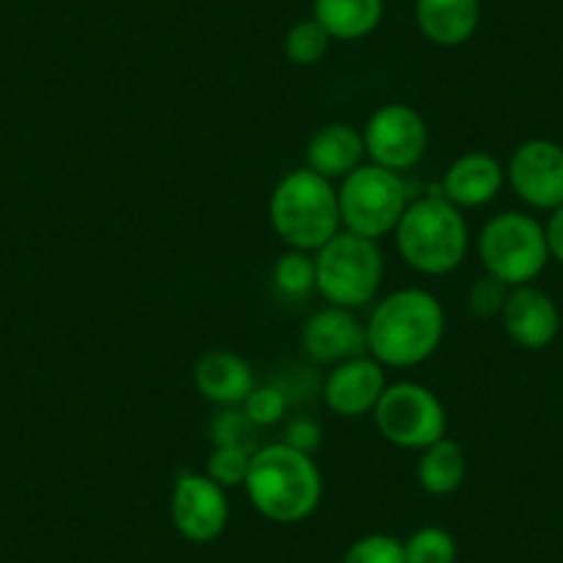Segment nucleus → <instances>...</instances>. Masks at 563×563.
Returning a JSON list of instances; mask_svg holds the SVG:
<instances>
[{
	"label": "nucleus",
	"mask_w": 563,
	"mask_h": 563,
	"mask_svg": "<svg viewBox=\"0 0 563 563\" xmlns=\"http://www.w3.org/2000/svg\"><path fill=\"white\" fill-rule=\"evenodd\" d=\"M312 257L316 290L327 305L356 312L376 301L384 282V254L378 241L340 230Z\"/></svg>",
	"instance_id": "39448f33"
},
{
	"label": "nucleus",
	"mask_w": 563,
	"mask_h": 563,
	"mask_svg": "<svg viewBox=\"0 0 563 563\" xmlns=\"http://www.w3.org/2000/svg\"><path fill=\"white\" fill-rule=\"evenodd\" d=\"M367 164L406 175L429 153V124L406 102H384L362 124Z\"/></svg>",
	"instance_id": "1a4fd4ad"
},
{
	"label": "nucleus",
	"mask_w": 563,
	"mask_h": 563,
	"mask_svg": "<svg viewBox=\"0 0 563 563\" xmlns=\"http://www.w3.org/2000/svg\"><path fill=\"white\" fill-rule=\"evenodd\" d=\"M243 492L254 511L268 522L299 525L321 506L323 475L310 453L271 442L252 453Z\"/></svg>",
	"instance_id": "f03ea898"
},
{
	"label": "nucleus",
	"mask_w": 563,
	"mask_h": 563,
	"mask_svg": "<svg viewBox=\"0 0 563 563\" xmlns=\"http://www.w3.org/2000/svg\"><path fill=\"white\" fill-rule=\"evenodd\" d=\"M249 464H252V451L241 448H210L208 462H205V475L213 478L224 489L246 484Z\"/></svg>",
	"instance_id": "a878e982"
},
{
	"label": "nucleus",
	"mask_w": 563,
	"mask_h": 563,
	"mask_svg": "<svg viewBox=\"0 0 563 563\" xmlns=\"http://www.w3.org/2000/svg\"><path fill=\"white\" fill-rule=\"evenodd\" d=\"M406 563H456L459 541L440 525H422L404 541Z\"/></svg>",
	"instance_id": "4be33fe9"
},
{
	"label": "nucleus",
	"mask_w": 563,
	"mask_h": 563,
	"mask_svg": "<svg viewBox=\"0 0 563 563\" xmlns=\"http://www.w3.org/2000/svg\"><path fill=\"white\" fill-rule=\"evenodd\" d=\"M362 130L349 122H327L310 135L305 150V166L327 180L340 183L365 164Z\"/></svg>",
	"instance_id": "f3484780"
},
{
	"label": "nucleus",
	"mask_w": 563,
	"mask_h": 563,
	"mask_svg": "<svg viewBox=\"0 0 563 563\" xmlns=\"http://www.w3.org/2000/svg\"><path fill=\"white\" fill-rule=\"evenodd\" d=\"M257 426L243 415L241 406L219 409L208 422L210 448H241V451H257Z\"/></svg>",
	"instance_id": "5701e85b"
},
{
	"label": "nucleus",
	"mask_w": 563,
	"mask_h": 563,
	"mask_svg": "<svg viewBox=\"0 0 563 563\" xmlns=\"http://www.w3.org/2000/svg\"><path fill=\"white\" fill-rule=\"evenodd\" d=\"M506 188V166L484 150L459 155L442 175L440 194L459 210L486 208Z\"/></svg>",
	"instance_id": "2eb2a0df"
},
{
	"label": "nucleus",
	"mask_w": 563,
	"mask_h": 563,
	"mask_svg": "<svg viewBox=\"0 0 563 563\" xmlns=\"http://www.w3.org/2000/svg\"><path fill=\"white\" fill-rule=\"evenodd\" d=\"M312 20L332 42H360L384 20V0H312Z\"/></svg>",
	"instance_id": "6ab92c4d"
},
{
	"label": "nucleus",
	"mask_w": 563,
	"mask_h": 563,
	"mask_svg": "<svg viewBox=\"0 0 563 563\" xmlns=\"http://www.w3.org/2000/svg\"><path fill=\"white\" fill-rule=\"evenodd\" d=\"M508 290L500 279L484 274L470 285L467 290V310L470 316L478 318V321H489V318H500L503 307H506Z\"/></svg>",
	"instance_id": "cd10ccee"
},
{
	"label": "nucleus",
	"mask_w": 563,
	"mask_h": 563,
	"mask_svg": "<svg viewBox=\"0 0 563 563\" xmlns=\"http://www.w3.org/2000/svg\"><path fill=\"white\" fill-rule=\"evenodd\" d=\"M268 221L285 246L316 254L343 230L338 186L307 166L290 169L271 188Z\"/></svg>",
	"instance_id": "20e7f679"
},
{
	"label": "nucleus",
	"mask_w": 563,
	"mask_h": 563,
	"mask_svg": "<svg viewBox=\"0 0 563 563\" xmlns=\"http://www.w3.org/2000/svg\"><path fill=\"white\" fill-rule=\"evenodd\" d=\"M285 445L296 448V451L301 453H316L318 448H321L323 442V431L321 426H318V420H312V417L307 415H299V417H290L288 422H285V434H282V440Z\"/></svg>",
	"instance_id": "c85d7f7f"
},
{
	"label": "nucleus",
	"mask_w": 563,
	"mask_h": 563,
	"mask_svg": "<svg viewBox=\"0 0 563 563\" xmlns=\"http://www.w3.org/2000/svg\"><path fill=\"white\" fill-rule=\"evenodd\" d=\"M448 316L426 288H398L373 301L365 321L367 354L387 371H406L429 362L445 340Z\"/></svg>",
	"instance_id": "f257e3e1"
},
{
	"label": "nucleus",
	"mask_w": 563,
	"mask_h": 563,
	"mask_svg": "<svg viewBox=\"0 0 563 563\" xmlns=\"http://www.w3.org/2000/svg\"><path fill=\"white\" fill-rule=\"evenodd\" d=\"M169 517L183 539L191 544H210L221 539L230 525V497L224 486L205 473L186 470L172 484Z\"/></svg>",
	"instance_id": "9d476101"
},
{
	"label": "nucleus",
	"mask_w": 563,
	"mask_h": 563,
	"mask_svg": "<svg viewBox=\"0 0 563 563\" xmlns=\"http://www.w3.org/2000/svg\"><path fill=\"white\" fill-rule=\"evenodd\" d=\"M393 238L400 260L422 276L453 274L470 252V224L464 210L448 202L442 194L411 199Z\"/></svg>",
	"instance_id": "7ed1b4c3"
},
{
	"label": "nucleus",
	"mask_w": 563,
	"mask_h": 563,
	"mask_svg": "<svg viewBox=\"0 0 563 563\" xmlns=\"http://www.w3.org/2000/svg\"><path fill=\"white\" fill-rule=\"evenodd\" d=\"M467 478V459L464 448L451 437H442L440 442L420 451L417 459V484L426 495L448 497L462 489Z\"/></svg>",
	"instance_id": "aec40b11"
},
{
	"label": "nucleus",
	"mask_w": 563,
	"mask_h": 563,
	"mask_svg": "<svg viewBox=\"0 0 563 563\" xmlns=\"http://www.w3.org/2000/svg\"><path fill=\"white\" fill-rule=\"evenodd\" d=\"M387 367L371 354L354 356L329 367L323 382V404L340 420H360L373 415L378 398L387 389Z\"/></svg>",
	"instance_id": "f8f14e48"
},
{
	"label": "nucleus",
	"mask_w": 563,
	"mask_h": 563,
	"mask_svg": "<svg viewBox=\"0 0 563 563\" xmlns=\"http://www.w3.org/2000/svg\"><path fill=\"white\" fill-rule=\"evenodd\" d=\"M378 434L398 451H426L448 437V411L440 395L420 382H393L373 409Z\"/></svg>",
	"instance_id": "6e6552de"
},
{
	"label": "nucleus",
	"mask_w": 563,
	"mask_h": 563,
	"mask_svg": "<svg viewBox=\"0 0 563 563\" xmlns=\"http://www.w3.org/2000/svg\"><path fill=\"white\" fill-rule=\"evenodd\" d=\"M301 351L316 365H340L367 354V332L354 310L327 305L312 312L301 327Z\"/></svg>",
	"instance_id": "ddd939ff"
},
{
	"label": "nucleus",
	"mask_w": 563,
	"mask_h": 563,
	"mask_svg": "<svg viewBox=\"0 0 563 563\" xmlns=\"http://www.w3.org/2000/svg\"><path fill=\"white\" fill-rule=\"evenodd\" d=\"M271 282L279 299L299 305V301L310 299L316 290V257L310 252H299V249H288L279 254L271 271Z\"/></svg>",
	"instance_id": "412c9836"
},
{
	"label": "nucleus",
	"mask_w": 563,
	"mask_h": 563,
	"mask_svg": "<svg viewBox=\"0 0 563 563\" xmlns=\"http://www.w3.org/2000/svg\"><path fill=\"white\" fill-rule=\"evenodd\" d=\"M547 235V249H550V260H558L563 265V205H558L555 210H550L544 224Z\"/></svg>",
	"instance_id": "c756f323"
},
{
	"label": "nucleus",
	"mask_w": 563,
	"mask_h": 563,
	"mask_svg": "<svg viewBox=\"0 0 563 563\" xmlns=\"http://www.w3.org/2000/svg\"><path fill=\"white\" fill-rule=\"evenodd\" d=\"M478 257L484 274L500 279L506 288L533 285L550 263L544 224L522 210L492 216L478 235Z\"/></svg>",
	"instance_id": "423d86ee"
},
{
	"label": "nucleus",
	"mask_w": 563,
	"mask_h": 563,
	"mask_svg": "<svg viewBox=\"0 0 563 563\" xmlns=\"http://www.w3.org/2000/svg\"><path fill=\"white\" fill-rule=\"evenodd\" d=\"M241 409L257 429H274L288 417V395L276 384H257L243 400Z\"/></svg>",
	"instance_id": "393cba45"
},
{
	"label": "nucleus",
	"mask_w": 563,
	"mask_h": 563,
	"mask_svg": "<svg viewBox=\"0 0 563 563\" xmlns=\"http://www.w3.org/2000/svg\"><path fill=\"white\" fill-rule=\"evenodd\" d=\"M415 20L431 45H467L481 25V0H415Z\"/></svg>",
	"instance_id": "a211bd4d"
},
{
	"label": "nucleus",
	"mask_w": 563,
	"mask_h": 563,
	"mask_svg": "<svg viewBox=\"0 0 563 563\" xmlns=\"http://www.w3.org/2000/svg\"><path fill=\"white\" fill-rule=\"evenodd\" d=\"M191 378L197 393L216 409L243 406L249 393L257 387V376H254V367L249 365L246 356L230 349L205 351L194 365Z\"/></svg>",
	"instance_id": "dca6fc26"
},
{
	"label": "nucleus",
	"mask_w": 563,
	"mask_h": 563,
	"mask_svg": "<svg viewBox=\"0 0 563 563\" xmlns=\"http://www.w3.org/2000/svg\"><path fill=\"white\" fill-rule=\"evenodd\" d=\"M500 321L508 338L525 351L547 349L561 332V312L555 299L536 285L508 290Z\"/></svg>",
	"instance_id": "4468645a"
},
{
	"label": "nucleus",
	"mask_w": 563,
	"mask_h": 563,
	"mask_svg": "<svg viewBox=\"0 0 563 563\" xmlns=\"http://www.w3.org/2000/svg\"><path fill=\"white\" fill-rule=\"evenodd\" d=\"M506 186L533 210L550 213L563 205V144L552 139L522 141L506 164Z\"/></svg>",
	"instance_id": "9b49d317"
},
{
	"label": "nucleus",
	"mask_w": 563,
	"mask_h": 563,
	"mask_svg": "<svg viewBox=\"0 0 563 563\" xmlns=\"http://www.w3.org/2000/svg\"><path fill=\"white\" fill-rule=\"evenodd\" d=\"M409 202L411 197L404 175L367 164V161L349 177H343L338 186L343 230L371 238V241L393 235Z\"/></svg>",
	"instance_id": "0eeeda50"
},
{
	"label": "nucleus",
	"mask_w": 563,
	"mask_h": 563,
	"mask_svg": "<svg viewBox=\"0 0 563 563\" xmlns=\"http://www.w3.org/2000/svg\"><path fill=\"white\" fill-rule=\"evenodd\" d=\"M332 47V36L321 29L318 20H299L285 34V56L296 67H316Z\"/></svg>",
	"instance_id": "b1692460"
},
{
	"label": "nucleus",
	"mask_w": 563,
	"mask_h": 563,
	"mask_svg": "<svg viewBox=\"0 0 563 563\" xmlns=\"http://www.w3.org/2000/svg\"><path fill=\"white\" fill-rule=\"evenodd\" d=\"M340 563H406L404 541L389 533H367L345 550Z\"/></svg>",
	"instance_id": "bb28decb"
}]
</instances>
